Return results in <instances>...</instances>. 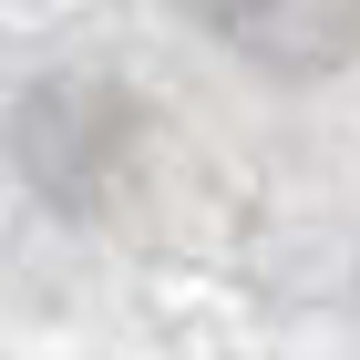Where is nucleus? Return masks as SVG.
<instances>
[{
    "instance_id": "nucleus-1",
    "label": "nucleus",
    "mask_w": 360,
    "mask_h": 360,
    "mask_svg": "<svg viewBox=\"0 0 360 360\" xmlns=\"http://www.w3.org/2000/svg\"><path fill=\"white\" fill-rule=\"evenodd\" d=\"M186 11L268 72H340L360 52V0H186Z\"/></svg>"
}]
</instances>
